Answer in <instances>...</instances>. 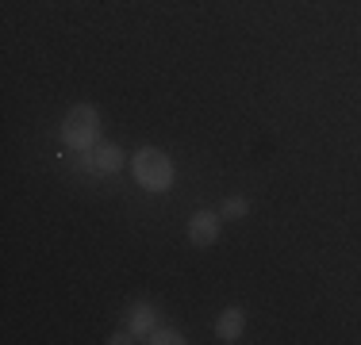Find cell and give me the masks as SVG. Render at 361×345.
<instances>
[{
	"label": "cell",
	"instance_id": "8",
	"mask_svg": "<svg viewBox=\"0 0 361 345\" xmlns=\"http://www.w3.org/2000/svg\"><path fill=\"white\" fill-rule=\"evenodd\" d=\"M146 341H150V345H180V341H185V334L173 330V326H154Z\"/></svg>",
	"mask_w": 361,
	"mask_h": 345
},
{
	"label": "cell",
	"instance_id": "2",
	"mask_svg": "<svg viewBox=\"0 0 361 345\" xmlns=\"http://www.w3.org/2000/svg\"><path fill=\"white\" fill-rule=\"evenodd\" d=\"M62 142L77 153H89L100 146V111L92 104H77L62 119Z\"/></svg>",
	"mask_w": 361,
	"mask_h": 345
},
{
	"label": "cell",
	"instance_id": "1",
	"mask_svg": "<svg viewBox=\"0 0 361 345\" xmlns=\"http://www.w3.org/2000/svg\"><path fill=\"white\" fill-rule=\"evenodd\" d=\"M131 172H135V180H139L146 192H154V196L169 192V188H173V177H177L169 153L158 150V146H142V150H135Z\"/></svg>",
	"mask_w": 361,
	"mask_h": 345
},
{
	"label": "cell",
	"instance_id": "7",
	"mask_svg": "<svg viewBox=\"0 0 361 345\" xmlns=\"http://www.w3.org/2000/svg\"><path fill=\"white\" fill-rule=\"evenodd\" d=\"M219 215L223 219H246V215H250V203H246L243 196H227V200L219 203Z\"/></svg>",
	"mask_w": 361,
	"mask_h": 345
},
{
	"label": "cell",
	"instance_id": "3",
	"mask_svg": "<svg viewBox=\"0 0 361 345\" xmlns=\"http://www.w3.org/2000/svg\"><path fill=\"white\" fill-rule=\"evenodd\" d=\"M219 222H223L219 211H208V207H200V211L188 215L185 234H188V242H192V246L208 249V246H216V242H219Z\"/></svg>",
	"mask_w": 361,
	"mask_h": 345
},
{
	"label": "cell",
	"instance_id": "9",
	"mask_svg": "<svg viewBox=\"0 0 361 345\" xmlns=\"http://www.w3.org/2000/svg\"><path fill=\"white\" fill-rule=\"evenodd\" d=\"M127 341H135L131 330H119V334H111V338H108V345H127Z\"/></svg>",
	"mask_w": 361,
	"mask_h": 345
},
{
	"label": "cell",
	"instance_id": "4",
	"mask_svg": "<svg viewBox=\"0 0 361 345\" xmlns=\"http://www.w3.org/2000/svg\"><path fill=\"white\" fill-rule=\"evenodd\" d=\"M85 165L92 172H100V177H111V172H119V165H123V150L116 142H100L97 150L85 153Z\"/></svg>",
	"mask_w": 361,
	"mask_h": 345
},
{
	"label": "cell",
	"instance_id": "5",
	"mask_svg": "<svg viewBox=\"0 0 361 345\" xmlns=\"http://www.w3.org/2000/svg\"><path fill=\"white\" fill-rule=\"evenodd\" d=\"M243 330H246V310L243 307H223L219 318H216V338L223 345H235L243 338Z\"/></svg>",
	"mask_w": 361,
	"mask_h": 345
},
{
	"label": "cell",
	"instance_id": "6",
	"mask_svg": "<svg viewBox=\"0 0 361 345\" xmlns=\"http://www.w3.org/2000/svg\"><path fill=\"white\" fill-rule=\"evenodd\" d=\"M158 326V315H154V307L150 303H135V310H131V334L135 338H150V330Z\"/></svg>",
	"mask_w": 361,
	"mask_h": 345
}]
</instances>
